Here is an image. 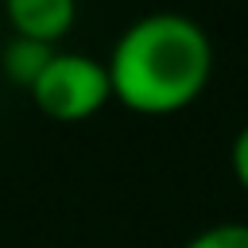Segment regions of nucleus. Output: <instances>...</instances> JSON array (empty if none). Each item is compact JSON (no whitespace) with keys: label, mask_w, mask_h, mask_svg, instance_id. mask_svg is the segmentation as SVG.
Instances as JSON below:
<instances>
[{"label":"nucleus","mask_w":248,"mask_h":248,"mask_svg":"<svg viewBox=\"0 0 248 248\" xmlns=\"http://www.w3.org/2000/svg\"><path fill=\"white\" fill-rule=\"evenodd\" d=\"M105 66L112 97L128 108L178 112L213 74V39L186 12H147L116 35Z\"/></svg>","instance_id":"1"},{"label":"nucleus","mask_w":248,"mask_h":248,"mask_svg":"<svg viewBox=\"0 0 248 248\" xmlns=\"http://www.w3.org/2000/svg\"><path fill=\"white\" fill-rule=\"evenodd\" d=\"M35 105L54 120H85L112 97V78L105 58L81 50H54L31 85Z\"/></svg>","instance_id":"2"},{"label":"nucleus","mask_w":248,"mask_h":248,"mask_svg":"<svg viewBox=\"0 0 248 248\" xmlns=\"http://www.w3.org/2000/svg\"><path fill=\"white\" fill-rule=\"evenodd\" d=\"M4 12L16 35L58 46V39L74 27L78 0H4Z\"/></svg>","instance_id":"3"},{"label":"nucleus","mask_w":248,"mask_h":248,"mask_svg":"<svg viewBox=\"0 0 248 248\" xmlns=\"http://www.w3.org/2000/svg\"><path fill=\"white\" fill-rule=\"evenodd\" d=\"M54 50L58 46H50V43H39V39H23V35H12L8 43H4V70H8V78L12 81H19V85H35V78L43 74V66L54 58Z\"/></svg>","instance_id":"4"},{"label":"nucleus","mask_w":248,"mask_h":248,"mask_svg":"<svg viewBox=\"0 0 248 248\" xmlns=\"http://www.w3.org/2000/svg\"><path fill=\"white\" fill-rule=\"evenodd\" d=\"M182 248H248V221H217V225H205Z\"/></svg>","instance_id":"5"},{"label":"nucleus","mask_w":248,"mask_h":248,"mask_svg":"<svg viewBox=\"0 0 248 248\" xmlns=\"http://www.w3.org/2000/svg\"><path fill=\"white\" fill-rule=\"evenodd\" d=\"M229 159H232V174H236V182L248 190V120L236 128L232 147H229Z\"/></svg>","instance_id":"6"}]
</instances>
